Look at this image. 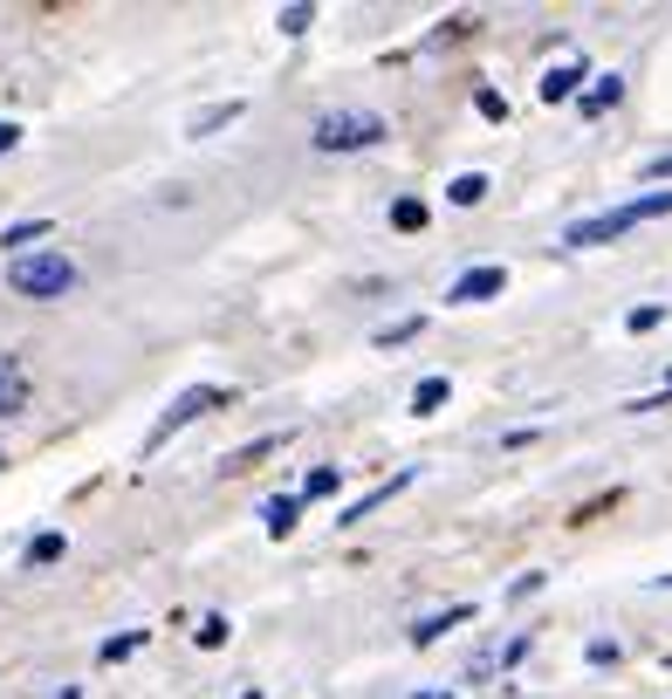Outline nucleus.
Instances as JSON below:
<instances>
[{
  "label": "nucleus",
  "mask_w": 672,
  "mask_h": 699,
  "mask_svg": "<svg viewBox=\"0 0 672 699\" xmlns=\"http://www.w3.org/2000/svg\"><path fill=\"white\" fill-rule=\"evenodd\" d=\"M665 213H672V186H665V193H645V199H632V206H611V213H598V220H577L570 233H563V247H604V241H625L632 226L665 220Z\"/></svg>",
  "instance_id": "f257e3e1"
},
{
  "label": "nucleus",
  "mask_w": 672,
  "mask_h": 699,
  "mask_svg": "<svg viewBox=\"0 0 672 699\" xmlns=\"http://www.w3.org/2000/svg\"><path fill=\"white\" fill-rule=\"evenodd\" d=\"M8 289L28 295V302H56L76 289V261L62 247H35V254H14L8 261Z\"/></svg>",
  "instance_id": "f03ea898"
},
{
  "label": "nucleus",
  "mask_w": 672,
  "mask_h": 699,
  "mask_svg": "<svg viewBox=\"0 0 672 699\" xmlns=\"http://www.w3.org/2000/svg\"><path fill=\"white\" fill-rule=\"evenodd\" d=\"M220 405H234V392L227 384H193V392H178L172 405H165V419L151 426V439H144V453H159L172 432H186L193 419H206V411H220Z\"/></svg>",
  "instance_id": "7ed1b4c3"
},
{
  "label": "nucleus",
  "mask_w": 672,
  "mask_h": 699,
  "mask_svg": "<svg viewBox=\"0 0 672 699\" xmlns=\"http://www.w3.org/2000/svg\"><path fill=\"white\" fill-rule=\"evenodd\" d=\"M378 138H384V117L371 110H329L316 124V151H371Z\"/></svg>",
  "instance_id": "20e7f679"
},
{
  "label": "nucleus",
  "mask_w": 672,
  "mask_h": 699,
  "mask_svg": "<svg viewBox=\"0 0 672 699\" xmlns=\"http://www.w3.org/2000/svg\"><path fill=\"white\" fill-rule=\"evenodd\" d=\"M405 487H412V466H405V474H392V480H378L371 494H357L344 514H336V528H357V522H371V514H378V508H392V494H405Z\"/></svg>",
  "instance_id": "39448f33"
},
{
  "label": "nucleus",
  "mask_w": 672,
  "mask_h": 699,
  "mask_svg": "<svg viewBox=\"0 0 672 699\" xmlns=\"http://www.w3.org/2000/svg\"><path fill=\"white\" fill-rule=\"evenodd\" d=\"M501 289H508V268H467L447 289V302H487V295H501Z\"/></svg>",
  "instance_id": "423d86ee"
},
{
  "label": "nucleus",
  "mask_w": 672,
  "mask_h": 699,
  "mask_svg": "<svg viewBox=\"0 0 672 699\" xmlns=\"http://www.w3.org/2000/svg\"><path fill=\"white\" fill-rule=\"evenodd\" d=\"M14 411H28V371H21V357H0V419H14Z\"/></svg>",
  "instance_id": "0eeeda50"
},
{
  "label": "nucleus",
  "mask_w": 672,
  "mask_h": 699,
  "mask_svg": "<svg viewBox=\"0 0 672 699\" xmlns=\"http://www.w3.org/2000/svg\"><path fill=\"white\" fill-rule=\"evenodd\" d=\"M467 617H474V604H453V610H439V617H419V625H412V644H439L453 625H467Z\"/></svg>",
  "instance_id": "6e6552de"
},
{
  "label": "nucleus",
  "mask_w": 672,
  "mask_h": 699,
  "mask_svg": "<svg viewBox=\"0 0 672 699\" xmlns=\"http://www.w3.org/2000/svg\"><path fill=\"white\" fill-rule=\"evenodd\" d=\"M262 522H268V535L281 541V535H296V522H302V501L296 494H275L268 508H262Z\"/></svg>",
  "instance_id": "1a4fd4ad"
},
{
  "label": "nucleus",
  "mask_w": 672,
  "mask_h": 699,
  "mask_svg": "<svg viewBox=\"0 0 672 699\" xmlns=\"http://www.w3.org/2000/svg\"><path fill=\"white\" fill-rule=\"evenodd\" d=\"M577 83H583V62L549 69V75H542V103H570V96H577Z\"/></svg>",
  "instance_id": "9d476101"
},
{
  "label": "nucleus",
  "mask_w": 672,
  "mask_h": 699,
  "mask_svg": "<svg viewBox=\"0 0 672 699\" xmlns=\"http://www.w3.org/2000/svg\"><path fill=\"white\" fill-rule=\"evenodd\" d=\"M268 453H281V432H262V439H254V446H241L234 459H227V474H254V466H262Z\"/></svg>",
  "instance_id": "9b49d317"
},
{
  "label": "nucleus",
  "mask_w": 672,
  "mask_h": 699,
  "mask_svg": "<svg viewBox=\"0 0 672 699\" xmlns=\"http://www.w3.org/2000/svg\"><path fill=\"white\" fill-rule=\"evenodd\" d=\"M447 398H453V384H447V377H419V392H412V411H419V419H432V411L447 405Z\"/></svg>",
  "instance_id": "f8f14e48"
},
{
  "label": "nucleus",
  "mask_w": 672,
  "mask_h": 699,
  "mask_svg": "<svg viewBox=\"0 0 672 699\" xmlns=\"http://www.w3.org/2000/svg\"><path fill=\"white\" fill-rule=\"evenodd\" d=\"M336 487H344V466H316V474L296 487V501H323V494H336Z\"/></svg>",
  "instance_id": "ddd939ff"
},
{
  "label": "nucleus",
  "mask_w": 672,
  "mask_h": 699,
  "mask_svg": "<svg viewBox=\"0 0 672 699\" xmlns=\"http://www.w3.org/2000/svg\"><path fill=\"white\" fill-rule=\"evenodd\" d=\"M234 117H241V103L227 96V103H213V110H199V117H193V138H213L220 124H234Z\"/></svg>",
  "instance_id": "4468645a"
},
{
  "label": "nucleus",
  "mask_w": 672,
  "mask_h": 699,
  "mask_svg": "<svg viewBox=\"0 0 672 699\" xmlns=\"http://www.w3.org/2000/svg\"><path fill=\"white\" fill-rule=\"evenodd\" d=\"M617 96H625V83H617V75H598V90L583 96V117H604V110H611Z\"/></svg>",
  "instance_id": "2eb2a0df"
},
{
  "label": "nucleus",
  "mask_w": 672,
  "mask_h": 699,
  "mask_svg": "<svg viewBox=\"0 0 672 699\" xmlns=\"http://www.w3.org/2000/svg\"><path fill=\"white\" fill-rule=\"evenodd\" d=\"M447 199H453V206H480V199H487V178H480V172H460L453 186H447Z\"/></svg>",
  "instance_id": "dca6fc26"
},
{
  "label": "nucleus",
  "mask_w": 672,
  "mask_h": 699,
  "mask_svg": "<svg viewBox=\"0 0 672 699\" xmlns=\"http://www.w3.org/2000/svg\"><path fill=\"white\" fill-rule=\"evenodd\" d=\"M138 644H144V631H117V638H103V652H96V659H103V665H124V659L138 652Z\"/></svg>",
  "instance_id": "f3484780"
},
{
  "label": "nucleus",
  "mask_w": 672,
  "mask_h": 699,
  "mask_svg": "<svg viewBox=\"0 0 672 699\" xmlns=\"http://www.w3.org/2000/svg\"><path fill=\"white\" fill-rule=\"evenodd\" d=\"M28 569H48V562H62V535H35L28 541V556H21Z\"/></svg>",
  "instance_id": "a211bd4d"
},
{
  "label": "nucleus",
  "mask_w": 672,
  "mask_h": 699,
  "mask_svg": "<svg viewBox=\"0 0 672 699\" xmlns=\"http://www.w3.org/2000/svg\"><path fill=\"white\" fill-rule=\"evenodd\" d=\"M309 21H316V8H309V0H296V8L275 14V28H281V35H309Z\"/></svg>",
  "instance_id": "6ab92c4d"
},
{
  "label": "nucleus",
  "mask_w": 672,
  "mask_h": 699,
  "mask_svg": "<svg viewBox=\"0 0 672 699\" xmlns=\"http://www.w3.org/2000/svg\"><path fill=\"white\" fill-rule=\"evenodd\" d=\"M419 329H426L419 316H405V323H392V329H378V350H398V343H412Z\"/></svg>",
  "instance_id": "aec40b11"
},
{
  "label": "nucleus",
  "mask_w": 672,
  "mask_h": 699,
  "mask_svg": "<svg viewBox=\"0 0 672 699\" xmlns=\"http://www.w3.org/2000/svg\"><path fill=\"white\" fill-rule=\"evenodd\" d=\"M392 226H398V233H419V226H426V206H419V199H398V206H392Z\"/></svg>",
  "instance_id": "412c9836"
},
{
  "label": "nucleus",
  "mask_w": 672,
  "mask_h": 699,
  "mask_svg": "<svg viewBox=\"0 0 672 699\" xmlns=\"http://www.w3.org/2000/svg\"><path fill=\"white\" fill-rule=\"evenodd\" d=\"M28 241H48V220H14L8 226V247H28Z\"/></svg>",
  "instance_id": "4be33fe9"
},
{
  "label": "nucleus",
  "mask_w": 672,
  "mask_h": 699,
  "mask_svg": "<svg viewBox=\"0 0 672 699\" xmlns=\"http://www.w3.org/2000/svg\"><path fill=\"white\" fill-rule=\"evenodd\" d=\"M665 323V302H645V308H632V336H652Z\"/></svg>",
  "instance_id": "5701e85b"
},
{
  "label": "nucleus",
  "mask_w": 672,
  "mask_h": 699,
  "mask_svg": "<svg viewBox=\"0 0 672 699\" xmlns=\"http://www.w3.org/2000/svg\"><path fill=\"white\" fill-rule=\"evenodd\" d=\"M665 405H672V377H665V384H659V392H652V398H632V405H625V411H665Z\"/></svg>",
  "instance_id": "b1692460"
},
{
  "label": "nucleus",
  "mask_w": 672,
  "mask_h": 699,
  "mask_svg": "<svg viewBox=\"0 0 672 699\" xmlns=\"http://www.w3.org/2000/svg\"><path fill=\"white\" fill-rule=\"evenodd\" d=\"M474 110H480V117H495V124H508V103H501L495 90H480V96H474Z\"/></svg>",
  "instance_id": "393cba45"
},
{
  "label": "nucleus",
  "mask_w": 672,
  "mask_h": 699,
  "mask_svg": "<svg viewBox=\"0 0 672 699\" xmlns=\"http://www.w3.org/2000/svg\"><path fill=\"white\" fill-rule=\"evenodd\" d=\"M199 644H206V652H213V644H227V617H206V625H199Z\"/></svg>",
  "instance_id": "a878e982"
},
{
  "label": "nucleus",
  "mask_w": 672,
  "mask_h": 699,
  "mask_svg": "<svg viewBox=\"0 0 672 699\" xmlns=\"http://www.w3.org/2000/svg\"><path fill=\"white\" fill-rule=\"evenodd\" d=\"M14 144H21V131H14V124H0V159H8Z\"/></svg>",
  "instance_id": "bb28decb"
},
{
  "label": "nucleus",
  "mask_w": 672,
  "mask_h": 699,
  "mask_svg": "<svg viewBox=\"0 0 672 699\" xmlns=\"http://www.w3.org/2000/svg\"><path fill=\"white\" fill-rule=\"evenodd\" d=\"M645 178H672V159H652V165H645Z\"/></svg>",
  "instance_id": "cd10ccee"
},
{
  "label": "nucleus",
  "mask_w": 672,
  "mask_h": 699,
  "mask_svg": "<svg viewBox=\"0 0 672 699\" xmlns=\"http://www.w3.org/2000/svg\"><path fill=\"white\" fill-rule=\"evenodd\" d=\"M419 699H453V692H419Z\"/></svg>",
  "instance_id": "c85d7f7f"
},
{
  "label": "nucleus",
  "mask_w": 672,
  "mask_h": 699,
  "mask_svg": "<svg viewBox=\"0 0 672 699\" xmlns=\"http://www.w3.org/2000/svg\"><path fill=\"white\" fill-rule=\"evenodd\" d=\"M56 699H83V692H56Z\"/></svg>",
  "instance_id": "c756f323"
},
{
  "label": "nucleus",
  "mask_w": 672,
  "mask_h": 699,
  "mask_svg": "<svg viewBox=\"0 0 672 699\" xmlns=\"http://www.w3.org/2000/svg\"><path fill=\"white\" fill-rule=\"evenodd\" d=\"M0 466H8V459H0Z\"/></svg>",
  "instance_id": "7c9ffc66"
},
{
  "label": "nucleus",
  "mask_w": 672,
  "mask_h": 699,
  "mask_svg": "<svg viewBox=\"0 0 672 699\" xmlns=\"http://www.w3.org/2000/svg\"><path fill=\"white\" fill-rule=\"evenodd\" d=\"M665 583H672V576H665Z\"/></svg>",
  "instance_id": "2f4dec72"
}]
</instances>
